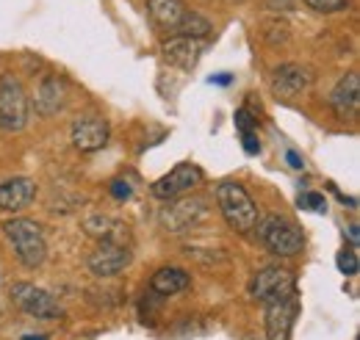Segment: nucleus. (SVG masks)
I'll return each mask as SVG.
<instances>
[{"label": "nucleus", "mask_w": 360, "mask_h": 340, "mask_svg": "<svg viewBox=\"0 0 360 340\" xmlns=\"http://www.w3.org/2000/svg\"><path fill=\"white\" fill-rule=\"evenodd\" d=\"M217 205H219L225 224L230 230H236L238 235L252 233L261 218L255 200L247 194V188L241 183H233V180H225L217 185Z\"/></svg>", "instance_id": "f257e3e1"}, {"label": "nucleus", "mask_w": 360, "mask_h": 340, "mask_svg": "<svg viewBox=\"0 0 360 340\" xmlns=\"http://www.w3.org/2000/svg\"><path fill=\"white\" fill-rule=\"evenodd\" d=\"M3 233L8 238V244L14 247V255L17 260L25 266V268H39L47 257V241H45V230L39 221L34 218H8L3 224Z\"/></svg>", "instance_id": "f03ea898"}, {"label": "nucleus", "mask_w": 360, "mask_h": 340, "mask_svg": "<svg viewBox=\"0 0 360 340\" xmlns=\"http://www.w3.org/2000/svg\"><path fill=\"white\" fill-rule=\"evenodd\" d=\"M258 238L261 244L269 249L271 255L277 257H297L305 249V238H302V230L283 218V216H266V218H258Z\"/></svg>", "instance_id": "7ed1b4c3"}, {"label": "nucleus", "mask_w": 360, "mask_h": 340, "mask_svg": "<svg viewBox=\"0 0 360 340\" xmlns=\"http://www.w3.org/2000/svg\"><path fill=\"white\" fill-rule=\"evenodd\" d=\"M28 125V94L11 72L0 75V130L20 133Z\"/></svg>", "instance_id": "20e7f679"}, {"label": "nucleus", "mask_w": 360, "mask_h": 340, "mask_svg": "<svg viewBox=\"0 0 360 340\" xmlns=\"http://www.w3.org/2000/svg\"><path fill=\"white\" fill-rule=\"evenodd\" d=\"M8 296L11 301L28 313L31 318H39V321H56V318H64V307L58 304V299L53 296L50 291L34 285V282H14L8 288Z\"/></svg>", "instance_id": "39448f33"}, {"label": "nucleus", "mask_w": 360, "mask_h": 340, "mask_svg": "<svg viewBox=\"0 0 360 340\" xmlns=\"http://www.w3.org/2000/svg\"><path fill=\"white\" fill-rule=\"evenodd\" d=\"M202 180H205V171L200 169L197 164H178L169 174L158 177V180L150 185V191H153L155 200L172 202V200H180L183 194L194 191Z\"/></svg>", "instance_id": "423d86ee"}, {"label": "nucleus", "mask_w": 360, "mask_h": 340, "mask_svg": "<svg viewBox=\"0 0 360 340\" xmlns=\"http://www.w3.org/2000/svg\"><path fill=\"white\" fill-rule=\"evenodd\" d=\"M291 291H297L294 274L285 271V268H280V266H266V268H261V271L250 280V296L255 299V301H264V304L285 296V294H291Z\"/></svg>", "instance_id": "0eeeda50"}, {"label": "nucleus", "mask_w": 360, "mask_h": 340, "mask_svg": "<svg viewBox=\"0 0 360 340\" xmlns=\"http://www.w3.org/2000/svg\"><path fill=\"white\" fill-rule=\"evenodd\" d=\"M297 315H300V294L297 291L269 301L266 304V340H291Z\"/></svg>", "instance_id": "6e6552de"}, {"label": "nucleus", "mask_w": 360, "mask_h": 340, "mask_svg": "<svg viewBox=\"0 0 360 340\" xmlns=\"http://www.w3.org/2000/svg\"><path fill=\"white\" fill-rule=\"evenodd\" d=\"M311 84H314V72L305 64H280L269 78L271 94L277 100H297L311 89Z\"/></svg>", "instance_id": "1a4fd4ad"}, {"label": "nucleus", "mask_w": 360, "mask_h": 340, "mask_svg": "<svg viewBox=\"0 0 360 340\" xmlns=\"http://www.w3.org/2000/svg\"><path fill=\"white\" fill-rule=\"evenodd\" d=\"M208 202L202 200V197H191V200H172L164 211H161V224H164V230L167 233H186V230H191L202 216H205V208Z\"/></svg>", "instance_id": "9d476101"}, {"label": "nucleus", "mask_w": 360, "mask_h": 340, "mask_svg": "<svg viewBox=\"0 0 360 340\" xmlns=\"http://www.w3.org/2000/svg\"><path fill=\"white\" fill-rule=\"evenodd\" d=\"M70 138H72V147L81 150V152H97L108 144L111 138V128L103 117H78L72 122L70 130Z\"/></svg>", "instance_id": "9b49d317"}, {"label": "nucleus", "mask_w": 360, "mask_h": 340, "mask_svg": "<svg viewBox=\"0 0 360 340\" xmlns=\"http://www.w3.org/2000/svg\"><path fill=\"white\" fill-rule=\"evenodd\" d=\"M131 249L128 247H120V244H100L94 252L89 255L86 260V266H89V271L94 277H117V274H122L128 266H131Z\"/></svg>", "instance_id": "f8f14e48"}, {"label": "nucleus", "mask_w": 360, "mask_h": 340, "mask_svg": "<svg viewBox=\"0 0 360 340\" xmlns=\"http://www.w3.org/2000/svg\"><path fill=\"white\" fill-rule=\"evenodd\" d=\"M67 105V86L58 75H45L42 84L37 86V94H34V108L42 119H50L56 114H61Z\"/></svg>", "instance_id": "ddd939ff"}, {"label": "nucleus", "mask_w": 360, "mask_h": 340, "mask_svg": "<svg viewBox=\"0 0 360 340\" xmlns=\"http://www.w3.org/2000/svg\"><path fill=\"white\" fill-rule=\"evenodd\" d=\"M164 58L178 67V70H194L197 61L202 58V50H205V39H191V37H172L169 42H164Z\"/></svg>", "instance_id": "4468645a"}, {"label": "nucleus", "mask_w": 360, "mask_h": 340, "mask_svg": "<svg viewBox=\"0 0 360 340\" xmlns=\"http://www.w3.org/2000/svg\"><path fill=\"white\" fill-rule=\"evenodd\" d=\"M37 197V183L31 177H14L0 183V211L17 213L28 208Z\"/></svg>", "instance_id": "2eb2a0df"}, {"label": "nucleus", "mask_w": 360, "mask_h": 340, "mask_svg": "<svg viewBox=\"0 0 360 340\" xmlns=\"http://www.w3.org/2000/svg\"><path fill=\"white\" fill-rule=\"evenodd\" d=\"M358 103H360V78L358 72H347L338 84L333 86V91H330V108L341 119H347V117H355Z\"/></svg>", "instance_id": "dca6fc26"}, {"label": "nucleus", "mask_w": 360, "mask_h": 340, "mask_svg": "<svg viewBox=\"0 0 360 340\" xmlns=\"http://www.w3.org/2000/svg\"><path fill=\"white\" fill-rule=\"evenodd\" d=\"M84 233L89 238H97L100 244H120V247H125V238H128V227L122 221L111 216H100V213L84 221Z\"/></svg>", "instance_id": "f3484780"}, {"label": "nucleus", "mask_w": 360, "mask_h": 340, "mask_svg": "<svg viewBox=\"0 0 360 340\" xmlns=\"http://www.w3.org/2000/svg\"><path fill=\"white\" fill-rule=\"evenodd\" d=\"M147 14L158 28L175 34L183 17L188 14V8L183 0H147Z\"/></svg>", "instance_id": "a211bd4d"}, {"label": "nucleus", "mask_w": 360, "mask_h": 340, "mask_svg": "<svg viewBox=\"0 0 360 340\" xmlns=\"http://www.w3.org/2000/svg\"><path fill=\"white\" fill-rule=\"evenodd\" d=\"M191 285V277L186 268H178V266H164L153 274L150 280V291L158 294V296H175L180 291H186Z\"/></svg>", "instance_id": "6ab92c4d"}, {"label": "nucleus", "mask_w": 360, "mask_h": 340, "mask_svg": "<svg viewBox=\"0 0 360 340\" xmlns=\"http://www.w3.org/2000/svg\"><path fill=\"white\" fill-rule=\"evenodd\" d=\"M211 31H214V25L202 17V14H197V11H188L186 17H183V22L178 25V31L172 34V37H191V39H205V37H211Z\"/></svg>", "instance_id": "aec40b11"}, {"label": "nucleus", "mask_w": 360, "mask_h": 340, "mask_svg": "<svg viewBox=\"0 0 360 340\" xmlns=\"http://www.w3.org/2000/svg\"><path fill=\"white\" fill-rule=\"evenodd\" d=\"M302 3L319 14H338V11L349 8V0H302Z\"/></svg>", "instance_id": "412c9836"}, {"label": "nucleus", "mask_w": 360, "mask_h": 340, "mask_svg": "<svg viewBox=\"0 0 360 340\" xmlns=\"http://www.w3.org/2000/svg\"><path fill=\"white\" fill-rule=\"evenodd\" d=\"M335 266H338V271H341V274L355 277V274H358V255H355L352 249H349V252H338Z\"/></svg>", "instance_id": "4be33fe9"}, {"label": "nucleus", "mask_w": 360, "mask_h": 340, "mask_svg": "<svg viewBox=\"0 0 360 340\" xmlns=\"http://www.w3.org/2000/svg\"><path fill=\"white\" fill-rule=\"evenodd\" d=\"M300 208L314 213H324L327 211V200L321 194H316V191H308V194H300Z\"/></svg>", "instance_id": "5701e85b"}, {"label": "nucleus", "mask_w": 360, "mask_h": 340, "mask_svg": "<svg viewBox=\"0 0 360 340\" xmlns=\"http://www.w3.org/2000/svg\"><path fill=\"white\" fill-rule=\"evenodd\" d=\"M266 28H269V31H264L266 42L277 44V42H285V39H288V25H285V22L274 20V22H266Z\"/></svg>", "instance_id": "b1692460"}, {"label": "nucleus", "mask_w": 360, "mask_h": 340, "mask_svg": "<svg viewBox=\"0 0 360 340\" xmlns=\"http://www.w3.org/2000/svg\"><path fill=\"white\" fill-rule=\"evenodd\" d=\"M236 128H238V133H255L258 130V119H252V114L247 108H238L236 111Z\"/></svg>", "instance_id": "393cba45"}, {"label": "nucleus", "mask_w": 360, "mask_h": 340, "mask_svg": "<svg viewBox=\"0 0 360 340\" xmlns=\"http://www.w3.org/2000/svg\"><path fill=\"white\" fill-rule=\"evenodd\" d=\"M108 191H111V197L114 200H131V194H134V185L128 183V180H111V185H108Z\"/></svg>", "instance_id": "a878e982"}, {"label": "nucleus", "mask_w": 360, "mask_h": 340, "mask_svg": "<svg viewBox=\"0 0 360 340\" xmlns=\"http://www.w3.org/2000/svg\"><path fill=\"white\" fill-rule=\"evenodd\" d=\"M241 147L247 155H258L261 152V141H258V133H241Z\"/></svg>", "instance_id": "bb28decb"}, {"label": "nucleus", "mask_w": 360, "mask_h": 340, "mask_svg": "<svg viewBox=\"0 0 360 340\" xmlns=\"http://www.w3.org/2000/svg\"><path fill=\"white\" fill-rule=\"evenodd\" d=\"M285 161H288V166L291 169H305V161L300 158V152H294V150H288L285 152Z\"/></svg>", "instance_id": "cd10ccee"}, {"label": "nucleus", "mask_w": 360, "mask_h": 340, "mask_svg": "<svg viewBox=\"0 0 360 340\" xmlns=\"http://www.w3.org/2000/svg\"><path fill=\"white\" fill-rule=\"evenodd\" d=\"M280 3L283 8H294V0H269V8H280Z\"/></svg>", "instance_id": "c85d7f7f"}, {"label": "nucleus", "mask_w": 360, "mask_h": 340, "mask_svg": "<svg viewBox=\"0 0 360 340\" xmlns=\"http://www.w3.org/2000/svg\"><path fill=\"white\" fill-rule=\"evenodd\" d=\"M347 235H349V244H352V247H358V224H352V227L347 230Z\"/></svg>", "instance_id": "c756f323"}, {"label": "nucleus", "mask_w": 360, "mask_h": 340, "mask_svg": "<svg viewBox=\"0 0 360 340\" xmlns=\"http://www.w3.org/2000/svg\"><path fill=\"white\" fill-rule=\"evenodd\" d=\"M211 84L227 86V84H230V75H225V72H222V75H214V78H211Z\"/></svg>", "instance_id": "7c9ffc66"}]
</instances>
